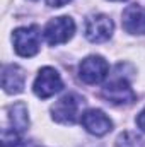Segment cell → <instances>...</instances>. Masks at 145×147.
Returning a JSON list of instances; mask_svg holds the SVG:
<instances>
[{"label":"cell","instance_id":"cell-1","mask_svg":"<svg viewBox=\"0 0 145 147\" xmlns=\"http://www.w3.org/2000/svg\"><path fill=\"white\" fill-rule=\"evenodd\" d=\"M14 50L21 57H34L39 51L41 43V33L38 26H24L14 31L12 34Z\"/></svg>","mask_w":145,"mask_h":147},{"label":"cell","instance_id":"cell-2","mask_svg":"<svg viewBox=\"0 0 145 147\" xmlns=\"http://www.w3.org/2000/svg\"><path fill=\"white\" fill-rule=\"evenodd\" d=\"M82 103H84V99L79 94H73V92L65 94L51 108L53 120L58 123H75L79 118L80 108H82Z\"/></svg>","mask_w":145,"mask_h":147},{"label":"cell","instance_id":"cell-3","mask_svg":"<svg viewBox=\"0 0 145 147\" xmlns=\"http://www.w3.org/2000/svg\"><path fill=\"white\" fill-rule=\"evenodd\" d=\"M63 87V82H62V77L60 74L56 72L53 67H43L38 77L34 80V86H33V91L38 98L41 99H48L51 96H55L56 92H60Z\"/></svg>","mask_w":145,"mask_h":147},{"label":"cell","instance_id":"cell-4","mask_svg":"<svg viewBox=\"0 0 145 147\" xmlns=\"http://www.w3.org/2000/svg\"><path fill=\"white\" fill-rule=\"evenodd\" d=\"M75 33V22L72 17L68 16H60L51 19L46 28H44V39L48 41V45L55 46V45H62L67 43Z\"/></svg>","mask_w":145,"mask_h":147},{"label":"cell","instance_id":"cell-5","mask_svg":"<svg viewBox=\"0 0 145 147\" xmlns=\"http://www.w3.org/2000/svg\"><path fill=\"white\" fill-rule=\"evenodd\" d=\"M109 72L108 62L99 55H91L84 58L79 65V77L85 84H99L106 79Z\"/></svg>","mask_w":145,"mask_h":147},{"label":"cell","instance_id":"cell-6","mask_svg":"<svg viewBox=\"0 0 145 147\" xmlns=\"http://www.w3.org/2000/svg\"><path fill=\"white\" fill-rule=\"evenodd\" d=\"M103 98L111 105H132L137 94L126 79H114L103 87Z\"/></svg>","mask_w":145,"mask_h":147},{"label":"cell","instance_id":"cell-7","mask_svg":"<svg viewBox=\"0 0 145 147\" xmlns=\"http://www.w3.org/2000/svg\"><path fill=\"white\" fill-rule=\"evenodd\" d=\"M114 24L104 14H92L85 21V38L91 43H103L108 41L113 34Z\"/></svg>","mask_w":145,"mask_h":147},{"label":"cell","instance_id":"cell-8","mask_svg":"<svg viewBox=\"0 0 145 147\" xmlns=\"http://www.w3.org/2000/svg\"><path fill=\"white\" fill-rule=\"evenodd\" d=\"M80 123L89 134H92L96 137L106 135L113 128V121L108 118V115L101 110H96V108L84 111L80 116Z\"/></svg>","mask_w":145,"mask_h":147},{"label":"cell","instance_id":"cell-9","mask_svg":"<svg viewBox=\"0 0 145 147\" xmlns=\"http://www.w3.org/2000/svg\"><path fill=\"white\" fill-rule=\"evenodd\" d=\"M123 28L130 34H145V7L132 3L123 10Z\"/></svg>","mask_w":145,"mask_h":147},{"label":"cell","instance_id":"cell-10","mask_svg":"<svg viewBox=\"0 0 145 147\" xmlns=\"http://www.w3.org/2000/svg\"><path fill=\"white\" fill-rule=\"evenodd\" d=\"M26 82V72L19 65H3L2 70V87L7 94H17L22 91Z\"/></svg>","mask_w":145,"mask_h":147},{"label":"cell","instance_id":"cell-11","mask_svg":"<svg viewBox=\"0 0 145 147\" xmlns=\"http://www.w3.org/2000/svg\"><path fill=\"white\" fill-rule=\"evenodd\" d=\"M29 125V116H28V108L24 103H15L9 108V127L15 134L22 135Z\"/></svg>","mask_w":145,"mask_h":147},{"label":"cell","instance_id":"cell-12","mask_svg":"<svg viewBox=\"0 0 145 147\" xmlns=\"http://www.w3.org/2000/svg\"><path fill=\"white\" fill-rule=\"evenodd\" d=\"M116 147H145V140L135 132H123L116 139Z\"/></svg>","mask_w":145,"mask_h":147},{"label":"cell","instance_id":"cell-13","mask_svg":"<svg viewBox=\"0 0 145 147\" xmlns=\"http://www.w3.org/2000/svg\"><path fill=\"white\" fill-rule=\"evenodd\" d=\"M137 125H138V128L145 132V108L140 113H138V116H137Z\"/></svg>","mask_w":145,"mask_h":147},{"label":"cell","instance_id":"cell-14","mask_svg":"<svg viewBox=\"0 0 145 147\" xmlns=\"http://www.w3.org/2000/svg\"><path fill=\"white\" fill-rule=\"evenodd\" d=\"M70 0H46V3L50 7H63L65 3H68Z\"/></svg>","mask_w":145,"mask_h":147},{"label":"cell","instance_id":"cell-15","mask_svg":"<svg viewBox=\"0 0 145 147\" xmlns=\"http://www.w3.org/2000/svg\"><path fill=\"white\" fill-rule=\"evenodd\" d=\"M113 2H121V0H113Z\"/></svg>","mask_w":145,"mask_h":147}]
</instances>
